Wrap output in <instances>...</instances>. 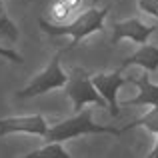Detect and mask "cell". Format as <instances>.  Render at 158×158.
Listing matches in <instances>:
<instances>
[{
  "label": "cell",
  "mask_w": 158,
  "mask_h": 158,
  "mask_svg": "<svg viewBox=\"0 0 158 158\" xmlns=\"http://www.w3.org/2000/svg\"><path fill=\"white\" fill-rule=\"evenodd\" d=\"M132 128H144L150 134H158V108H150L144 116H140V118L128 122L124 128H120V132H128Z\"/></svg>",
  "instance_id": "30bf717a"
},
{
  "label": "cell",
  "mask_w": 158,
  "mask_h": 158,
  "mask_svg": "<svg viewBox=\"0 0 158 158\" xmlns=\"http://www.w3.org/2000/svg\"><path fill=\"white\" fill-rule=\"evenodd\" d=\"M64 92L72 100L74 112H80L86 104H98L100 108H106V102L100 98V94L94 90L92 82H90V74L84 68H72L68 72V80L64 84Z\"/></svg>",
  "instance_id": "277c9868"
},
{
  "label": "cell",
  "mask_w": 158,
  "mask_h": 158,
  "mask_svg": "<svg viewBox=\"0 0 158 158\" xmlns=\"http://www.w3.org/2000/svg\"><path fill=\"white\" fill-rule=\"evenodd\" d=\"M60 58H62V52H56L50 58V62H48L46 68H44L40 74H36L26 88L18 90L16 96L18 98H34V96H40V94L50 92V90L64 88L66 80H68V72L62 70Z\"/></svg>",
  "instance_id": "3957f363"
},
{
  "label": "cell",
  "mask_w": 158,
  "mask_h": 158,
  "mask_svg": "<svg viewBox=\"0 0 158 158\" xmlns=\"http://www.w3.org/2000/svg\"><path fill=\"white\" fill-rule=\"evenodd\" d=\"M138 8L144 14H150L158 18V0H138Z\"/></svg>",
  "instance_id": "4fadbf2b"
},
{
  "label": "cell",
  "mask_w": 158,
  "mask_h": 158,
  "mask_svg": "<svg viewBox=\"0 0 158 158\" xmlns=\"http://www.w3.org/2000/svg\"><path fill=\"white\" fill-rule=\"evenodd\" d=\"M128 66H140L144 72H156L158 70V46L154 44H142L138 50H134L130 56L122 60L118 70H124Z\"/></svg>",
  "instance_id": "9c48e42d"
},
{
  "label": "cell",
  "mask_w": 158,
  "mask_h": 158,
  "mask_svg": "<svg viewBox=\"0 0 158 158\" xmlns=\"http://www.w3.org/2000/svg\"><path fill=\"white\" fill-rule=\"evenodd\" d=\"M48 122L42 114H24V116H8V118H0V138L8 134H34L42 136L48 132Z\"/></svg>",
  "instance_id": "8992f818"
},
{
  "label": "cell",
  "mask_w": 158,
  "mask_h": 158,
  "mask_svg": "<svg viewBox=\"0 0 158 158\" xmlns=\"http://www.w3.org/2000/svg\"><path fill=\"white\" fill-rule=\"evenodd\" d=\"M146 158H158V134H156V142H154V146H152L150 154H148Z\"/></svg>",
  "instance_id": "2e32d148"
},
{
  "label": "cell",
  "mask_w": 158,
  "mask_h": 158,
  "mask_svg": "<svg viewBox=\"0 0 158 158\" xmlns=\"http://www.w3.org/2000/svg\"><path fill=\"white\" fill-rule=\"evenodd\" d=\"M108 16V6L106 8H88L86 12H82L78 18H74L72 22H64V24H52L48 20L40 18L38 24L46 34L50 36H66L68 34L72 38V44L68 46L74 48L76 44H80V40H84L86 36L94 34V32H102L104 30V20Z\"/></svg>",
  "instance_id": "6da1fadb"
},
{
  "label": "cell",
  "mask_w": 158,
  "mask_h": 158,
  "mask_svg": "<svg viewBox=\"0 0 158 158\" xmlns=\"http://www.w3.org/2000/svg\"><path fill=\"white\" fill-rule=\"evenodd\" d=\"M22 158H72L68 154V150L64 148V144L60 142H48L42 148H36V150L24 154Z\"/></svg>",
  "instance_id": "8fae6325"
},
{
  "label": "cell",
  "mask_w": 158,
  "mask_h": 158,
  "mask_svg": "<svg viewBox=\"0 0 158 158\" xmlns=\"http://www.w3.org/2000/svg\"><path fill=\"white\" fill-rule=\"evenodd\" d=\"M84 134H112L120 136L122 132L114 126H104V124H96L92 120V110L90 108H82L80 112H76L74 116L66 120H60L58 124L48 128V132L44 134L46 142H60L64 144L66 140L78 138Z\"/></svg>",
  "instance_id": "7a4b0ae2"
},
{
  "label": "cell",
  "mask_w": 158,
  "mask_h": 158,
  "mask_svg": "<svg viewBox=\"0 0 158 158\" xmlns=\"http://www.w3.org/2000/svg\"><path fill=\"white\" fill-rule=\"evenodd\" d=\"M94 2H98V0H94Z\"/></svg>",
  "instance_id": "e0dca14e"
},
{
  "label": "cell",
  "mask_w": 158,
  "mask_h": 158,
  "mask_svg": "<svg viewBox=\"0 0 158 158\" xmlns=\"http://www.w3.org/2000/svg\"><path fill=\"white\" fill-rule=\"evenodd\" d=\"M0 38H6V40H10V42H16V40H18V28H16L14 22L4 14L2 4H0Z\"/></svg>",
  "instance_id": "7c38bea8"
},
{
  "label": "cell",
  "mask_w": 158,
  "mask_h": 158,
  "mask_svg": "<svg viewBox=\"0 0 158 158\" xmlns=\"http://www.w3.org/2000/svg\"><path fill=\"white\" fill-rule=\"evenodd\" d=\"M94 90L100 94V98L106 102L108 114L112 118H118L120 116V104H118V92L124 84H128V78H124L120 74V70L114 72H98L90 76Z\"/></svg>",
  "instance_id": "5b68a950"
},
{
  "label": "cell",
  "mask_w": 158,
  "mask_h": 158,
  "mask_svg": "<svg viewBox=\"0 0 158 158\" xmlns=\"http://www.w3.org/2000/svg\"><path fill=\"white\" fill-rule=\"evenodd\" d=\"M128 84H134L138 88V94L134 98H128L122 102V106H152L158 108V84L150 80L146 72L140 74L136 78L128 76Z\"/></svg>",
  "instance_id": "ba28073f"
},
{
  "label": "cell",
  "mask_w": 158,
  "mask_h": 158,
  "mask_svg": "<svg viewBox=\"0 0 158 158\" xmlns=\"http://www.w3.org/2000/svg\"><path fill=\"white\" fill-rule=\"evenodd\" d=\"M0 56L4 58V60H10L12 64H22L24 62V58L20 56L16 50H12V48H4V46H0Z\"/></svg>",
  "instance_id": "5bb4252c"
},
{
  "label": "cell",
  "mask_w": 158,
  "mask_h": 158,
  "mask_svg": "<svg viewBox=\"0 0 158 158\" xmlns=\"http://www.w3.org/2000/svg\"><path fill=\"white\" fill-rule=\"evenodd\" d=\"M58 4H60V6H64L66 10L70 12V14H72L74 10H78V8H80V4H82V0H56Z\"/></svg>",
  "instance_id": "9a60e30c"
},
{
  "label": "cell",
  "mask_w": 158,
  "mask_h": 158,
  "mask_svg": "<svg viewBox=\"0 0 158 158\" xmlns=\"http://www.w3.org/2000/svg\"><path fill=\"white\" fill-rule=\"evenodd\" d=\"M114 32H112V44H118L120 40H132L136 44H148V38L150 34L156 32V26H146L142 20L138 18H128V20H122V22H116L114 26Z\"/></svg>",
  "instance_id": "52a82bcc"
}]
</instances>
